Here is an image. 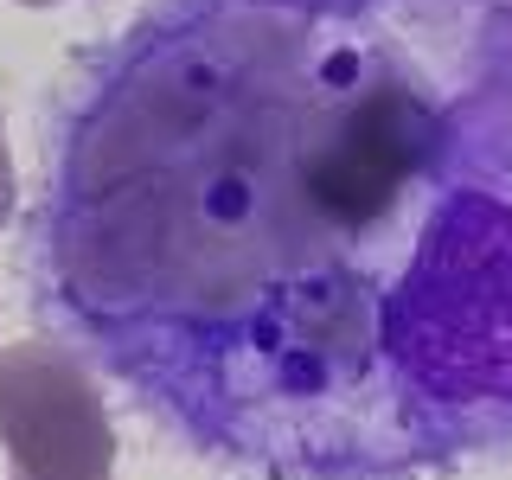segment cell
I'll return each instance as SVG.
<instances>
[{
	"label": "cell",
	"mask_w": 512,
	"mask_h": 480,
	"mask_svg": "<svg viewBox=\"0 0 512 480\" xmlns=\"http://www.w3.org/2000/svg\"><path fill=\"white\" fill-rule=\"evenodd\" d=\"M20 7H58V0H20Z\"/></svg>",
	"instance_id": "5"
},
{
	"label": "cell",
	"mask_w": 512,
	"mask_h": 480,
	"mask_svg": "<svg viewBox=\"0 0 512 480\" xmlns=\"http://www.w3.org/2000/svg\"><path fill=\"white\" fill-rule=\"evenodd\" d=\"M13 192H20V186H13V154H7V122H0V224H7V218H13Z\"/></svg>",
	"instance_id": "4"
},
{
	"label": "cell",
	"mask_w": 512,
	"mask_h": 480,
	"mask_svg": "<svg viewBox=\"0 0 512 480\" xmlns=\"http://www.w3.org/2000/svg\"><path fill=\"white\" fill-rule=\"evenodd\" d=\"M13 480H39V474H13Z\"/></svg>",
	"instance_id": "6"
},
{
	"label": "cell",
	"mask_w": 512,
	"mask_h": 480,
	"mask_svg": "<svg viewBox=\"0 0 512 480\" xmlns=\"http://www.w3.org/2000/svg\"><path fill=\"white\" fill-rule=\"evenodd\" d=\"M436 154V109L384 77L333 116L301 154V199L327 224H378Z\"/></svg>",
	"instance_id": "2"
},
{
	"label": "cell",
	"mask_w": 512,
	"mask_h": 480,
	"mask_svg": "<svg viewBox=\"0 0 512 480\" xmlns=\"http://www.w3.org/2000/svg\"><path fill=\"white\" fill-rule=\"evenodd\" d=\"M0 448L13 474L39 480H109L116 423L103 391L71 352L45 340L0 346Z\"/></svg>",
	"instance_id": "3"
},
{
	"label": "cell",
	"mask_w": 512,
	"mask_h": 480,
	"mask_svg": "<svg viewBox=\"0 0 512 480\" xmlns=\"http://www.w3.org/2000/svg\"><path fill=\"white\" fill-rule=\"evenodd\" d=\"M391 340L436 397H512V205L468 199L429 231Z\"/></svg>",
	"instance_id": "1"
}]
</instances>
